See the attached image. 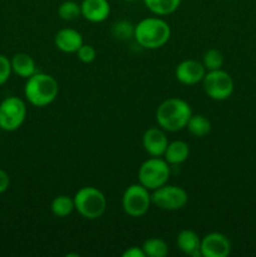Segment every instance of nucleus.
<instances>
[{"label": "nucleus", "instance_id": "1", "mask_svg": "<svg viewBox=\"0 0 256 257\" xmlns=\"http://www.w3.org/2000/svg\"><path fill=\"white\" fill-rule=\"evenodd\" d=\"M192 115V109L186 100L170 98L160 104L156 112V119L162 130L177 132L187 125Z\"/></svg>", "mask_w": 256, "mask_h": 257}, {"label": "nucleus", "instance_id": "2", "mask_svg": "<svg viewBox=\"0 0 256 257\" xmlns=\"http://www.w3.org/2000/svg\"><path fill=\"white\" fill-rule=\"evenodd\" d=\"M59 93V85L54 77L45 73H35L28 78L24 87L25 98L35 107H45L54 102Z\"/></svg>", "mask_w": 256, "mask_h": 257}, {"label": "nucleus", "instance_id": "3", "mask_svg": "<svg viewBox=\"0 0 256 257\" xmlns=\"http://www.w3.org/2000/svg\"><path fill=\"white\" fill-rule=\"evenodd\" d=\"M171 28L160 18H146L135 25V38L146 49H158L170 40Z\"/></svg>", "mask_w": 256, "mask_h": 257}, {"label": "nucleus", "instance_id": "4", "mask_svg": "<svg viewBox=\"0 0 256 257\" xmlns=\"http://www.w3.org/2000/svg\"><path fill=\"white\" fill-rule=\"evenodd\" d=\"M74 207L80 216L88 220H97L107 208L105 196L95 187H83L75 193Z\"/></svg>", "mask_w": 256, "mask_h": 257}, {"label": "nucleus", "instance_id": "5", "mask_svg": "<svg viewBox=\"0 0 256 257\" xmlns=\"http://www.w3.org/2000/svg\"><path fill=\"white\" fill-rule=\"evenodd\" d=\"M170 165L160 157H153L145 161L138 170V180L148 190H157L166 185L170 178Z\"/></svg>", "mask_w": 256, "mask_h": 257}, {"label": "nucleus", "instance_id": "6", "mask_svg": "<svg viewBox=\"0 0 256 257\" xmlns=\"http://www.w3.org/2000/svg\"><path fill=\"white\" fill-rule=\"evenodd\" d=\"M27 117V105L19 97H8L0 103V128L13 132L22 127Z\"/></svg>", "mask_w": 256, "mask_h": 257}, {"label": "nucleus", "instance_id": "7", "mask_svg": "<svg viewBox=\"0 0 256 257\" xmlns=\"http://www.w3.org/2000/svg\"><path fill=\"white\" fill-rule=\"evenodd\" d=\"M148 188L142 186L141 183L131 185L123 193L122 206L123 210L131 217H141L146 215L150 210V206L152 203Z\"/></svg>", "mask_w": 256, "mask_h": 257}, {"label": "nucleus", "instance_id": "8", "mask_svg": "<svg viewBox=\"0 0 256 257\" xmlns=\"http://www.w3.org/2000/svg\"><path fill=\"white\" fill-rule=\"evenodd\" d=\"M206 94L215 100H225L233 92V80L228 73L222 69L208 70L202 79Z\"/></svg>", "mask_w": 256, "mask_h": 257}, {"label": "nucleus", "instance_id": "9", "mask_svg": "<svg viewBox=\"0 0 256 257\" xmlns=\"http://www.w3.org/2000/svg\"><path fill=\"white\" fill-rule=\"evenodd\" d=\"M151 198L152 203H155L157 207L166 211H176L185 207L188 201V195L178 186L163 185L155 190Z\"/></svg>", "mask_w": 256, "mask_h": 257}, {"label": "nucleus", "instance_id": "10", "mask_svg": "<svg viewBox=\"0 0 256 257\" xmlns=\"http://www.w3.org/2000/svg\"><path fill=\"white\" fill-rule=\"evenodd\" d=\"M231 251V243L225 235L212 232L201 240L202 257H226Z\"/></svg>", "mask_w": 256, "mask_h": 257}, {"label": "nucleus", "instance_id": "11", "mask_svg": "<svg viewBox=\"0 0 256 257\" xmlns=\"http://www.w3.org/2000/svg\"><path fill=\"white\" fill-rule=\"evenodd\" d=\"M206 74V68L202 63L193 59L181 62L176 68V78L180 83L186 85H195L202 82Z\"/></svg>", "mask_w": 256, "mask_h": 257}, {"label": "nucleus", "instance_id": "12", "mask_svg": "<svg viewBox=\"0 0 256 257\" xmlns=\"http://www.w3.org/2000/svg\"><path fill=\"white\" fill-rule=\"evenodd\" d=\"M168 140L165 132L160 128H150L143 135V147L152 157H161L165 155Z\"/></svg>", "mask_w": 256, "mask_h": 257}, {"label": "nucleus", "instance_id": "13", "mask_svg": "<svg viewBox=\"0 0 256 257\" xmlns=\"http://www.w3.org/2000/svg\"><path fill=\"white\" fill-rule=\"evenodd\" d=\"M80 10L87 20L92 23H100L109 15L110 5L108 0H83Z\"/></svg>", "mask_w": 256, "mask_h": 257}, {"label": "nucleus", "instance_id": "14", "mask_svg": "<svg viewBox=\"0 0 256 257\" xmlns=\"http://www.w3.org/2000/svg\"><path fill=\"white\" fill-rule=\"evenodd\" d=\"M55 47L64 53H77L83 45V37L79 32L70 28L60 29L54 38Z\"/></svg>", "mask_w": 256, "mask_h": 257}, {"label": "nucleus", "instance_id": "15", "mask_svg": "<svg viewBox=\"0 0 256 257\" xmlns=\"http://www.w3.org/2000/svg\"><path fill=\"white\" fill-rule=\"evenodd\" d=\"M177 246L185 255L201 257V240L192 230H183L177 236Z\"/></svg>", "mask_w": 256, "mask_h": 257}, {"label": "nucleus", "instance_id": "16", "mask_svg": "<svg viewBox=\"0 0 256 257\" xmlns=\"http://www.w3.org/2000/svg\"><path fill=\"white\" fill-rule=\"evenodd\" d=\"M12 63V70L17 75L22 78H29L37 73L35 62L27 53H18L10 59Z\"/></svg>", "mask_w": 256, "mask_h": 257}, {"label": "nucleus", "instance_id": "17", "mask_svg": "<svg viewBox=\"0 0 256 257\" xmlns=\"http://www.w3.org/2000/svg\"><path fill=\"white\" fill-rule=\"evenodd\" d=\"M190 155V147L183 141H173L168 143L165 151V160L168 165H181L185 162Z\"/></svg>", "mask_w": 256, "mask_h": 257}, {"label": "nucleus", "instance_id": "18", "mask_svg": "<svg viewBox=\"0 0 256 257\" xmlns=\"http://www.w3.org/2000/svg\"><path fill=\"white\" fill-rule=\"evenodd\" d=\"M145 4L153 14L168 15L178 9L181 0H145Z\"/></svg>", "mask_w": 256, "mask_h": 257}, {"label": "nucleus", "instance_id": "19", "mask_svg": "<svg viewBox=\"0 0 256 257\" xmlns=\"http://www.w3.org/2000/svg\"><path fill=\"white\" fill-rule=\"evenodd\" d=\"M190 133L195 137H205L206 135H208L211 131V122L202 114H195L191 115L190 120H188L187 125Z\"/></svg>", "mask_w": 256, "mask_h": 257}, {"label": "nucleus", "instance_id": "20", "mask_svg": "<svg viewBox=\"0 0 256 257\" xmlns=\"http://www.w3.org/2000/svg\"><path fill=\"white\" fill-rule=\"evenodd\" d=\"M50 208H52L53 215L57 217H67L73 212V210H75L74 198H70L69 196L65 195L58 196L52 201Z\"/></svg>", "mask_w": 256, "mask_h": 257}, {"label": "nucleus", "instance_id": "21", "mask_svg": "<svg viewBox=\"0 0 256 257\" xmlns=\"http://www.w3.org/2000/svg\"><path fill=\"white\" fill-rule=\"evenodd\" d=\"M146 256L148 257H165L168 253V246L162 238L152 237L145 241L142 246Z\"/></svg>", "mask_w": 256, "mask_h": 257}, {"label": "nucleus", "instance_id": "22", "mask_svg": "<svg viewBox=\"0 0 256 257\" xmlns=\"http://www.w3.org/2000/svg\"><path fill=\"white\" fill-rule=\"evenodd\" d=\"M58 15L62 18L65 22H72L79 18L82 15V10H80V5L77 4L73 0H67V2L62 3L58 8Z\"/></svg>", "mask_w": 256, "mask_h": 257}, {"label": "nucleus", "instance_id": "23", "mask_svg": "<svg viewBox=\"0 0 256 257\" xmlns=\"http://www.w3.org/2000/svg\"><path fill=\"white\" fill-rule=\"evenodd\" d=\"M203 67L207 70L221 69L223 64V55L220 50L217 49H208L203 54Z\"/></svg>", "mask_w": 256, "mask_h": 257}, {"label": "nucleus", "instance_id": "24", "mask_svg": "<svg viewBox=\"0 0 256 257\" xmlns=\"http://www.w3.org/2000/svg\"><path fill=\"white\" fill-rule=\"evenodd\" d=\"M112 35L118 40L130 39V38L135 37V25L125 20L115 23L112 27Z\"/></svg>", "mask_w": 256, "mask_h": 257}, {"label": "nucleus", "instance_id": "25", "mask_svg": "<svg viewBox=\"0 0 256 257\" xmlns=\"http://www.w3.org/2000/svg\"><path fill=\"white\" fill-rule=\"evenodd\" d=\"M12 63L10 59L5 55L0 54V87L8 82L12 75Z\"/></svg>", "mask_w": 256, "mask_h": 257}, {"label": "nucleus", "instance_id": "26", "mask_svg": "<svg viewBox=\"0 0 256 257\" xmlns=\"http://www.w3.org/2000/svg\"><path fill=\"white\" fill-rule=\"evenodd\" d=\"M78 58H79L80 62L83 63H92L93 60L95 59V55H97V52H95L94 48L92 45L83 44L82 47L78 49L77 52Z\"/></svg>", "mask_w": 256, "mask_h": 257}, {"label": "nucleus", "instance_id": "27", "mask_svg": "<svg viewBox=\"0 0 256 257\" xmlns=\"http://www.w3.org/2000/svg\"><path fill=\"white\" fill-rule=\"evenodd\" d=\"M9 186H10L9 175H8L4 170H2V168H0V195H2V193H4L5 191L9 188Z\"/></svg>", "mask_w": 256, "mask_h": 257}, {"label": "nucleus", "instance_id": "28", "mask_svg": "<svg viewBox=\"0 0 256 257\" xmlns=\"http://www.w3.org/2000/svg\"><path fill=\"white\" fill-rule=\"evenodd\" d=\"M122 257H146L142 247H131L122 253Z\"/></svg>", "mask_w": 256, "mask_h": 257}, {"label": "nucleus", "instance_id": "29", "mask_svg": "<svg viewBox=\"0 0 256 257\" xmlns=\"http://www.w3.org/2000/svg\"><path fill=\"white\" fill-rule=\"evenodd\" d=\"M127 2H133V0H127Z\"/></svg>", "mask_w": 256, "mask_h": 257}]
</instances>
